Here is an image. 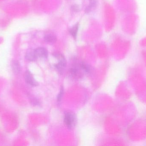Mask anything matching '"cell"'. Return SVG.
Segmentation results:
<instances>
[{
  "label": "cell",
  "mask_w": 146,
  "mask_h": 146,
  "mask_svg": "<svg viewBox=\"0 0 146 146\" xmlns=\"http://www.w3.org/2000/svg\"><path fill=\"white\" fill-rule=\"evenodd\" d=\"M69 74L72 78L78 79L82 78L86 74L82 69L80 62H75L69 70Z\"/></svg>",
  "instance_id": "obj_1"
},
{
  "label": "cell",
  "mask_w": 146,
  "mask_h": 146,
  "mask_svg": "<svg viewBox=\"0 0 146 146\" xmlns=\"http://www.w3.org/2000/svg\"><path fill=\"white\" fill-rule=\"evenodd\" d=\"M64 122L68 129H72L75 127L77 122L76 115L72 111L66 112L64 116Z\"/></svg>",
  "instance_id": "obj_2"
},
{
  "label": "cell",
  "mask_w": 146,
  "mask_h": 146,
  "mask_svg": "<svg viewBox=\"0 0 146 146\" xmlns=\"http://www.w3.org/2000/svg\"><path fill=\"white\" fill-rule=\"evenodd\" d=\"M53 55L58 61V63L54 65V67L60 73L62 74L66 67L67 62L66 58L61 53H54Z\"/></svg>",
  "instance_id": "obj_3"
},
{
  "label": "cell",
  "mask_w": 146,
  "mask_h": 146,
  "mask_svg": "<svg viewBox=\"0 0 146 146\" xmlns=\"http://www.w3.org/2000/svg\"><path fill=\"white\" fill-rule=\"evenodd\" d=\"M25 80L27 84L32 87H36L38 86L37 81L35 79L32 74L29 70H27L25 73Z\"/></svg>",
  "instance_id": "obj_4"
},
{
  "label": "cell",
  "mask_w": 146,
  "mask_h": 146,
  "mask_svg": "<svg viewBox=\"0 0 146 146\" xmlns=\"http://www.w3.org/2000/svg\"><path fill=\"white\" fill-rule=\"evenodd\" d=\"M25 57L27 60L30 61H34L37 59L38 57L36 54L35 49H29L26 53Z\"/></svg>",
  "instance_id": "obj_5"
},
{
  "label": "cell",
  "mask_w": 146,
  "mask_h": 146,
  "mask_svg": "<svg viewBox=\"0 0 146 146\" xmlns=\"http://www.w3.org/2000/svg\"><path fill=\"white\" fill-rule=\"evenodd\" d=\"M36 54L38 57L47 58L48 55V50L44 47H38L35 49Z\"/></svg>",
  "instance_id": "obj_6"
},
{
  "label": "cell",
  "mask_w": 146,
  "mask_h": 146,
  "mask_svg": "<svg viewBox=\"0 0 146 146\" xmlns=\"http://www.w3.org/2000/svg\"><path fill=\"white\" fill-rule=\"evenodd\" d=\"M44 41L48 43H54L56 41V37L55 35L50 33L45 34L44 36Z\"/></svg>",
  "instance_id": "obj_7"
},
{
  "label": "cell",
  "mask_w": 146,
  "mask_h": 146,
  "mask_svg": "<svg viewBox=\"0 0 146 146\" xmlns=\"http://www.w3.org/2000/svg\"><path fill=\"white\" fill-rule=\"evenodd\" d=\"M12 67L13 71L15 74L19 73L21 71V66L18 61H13L12 63Z\"/></svg>",
  "instance_id": "obj_8"
},
{
  "label": "cell",
  "mask_w": 146,
  "mask_h": 146,
  "mask_svg": "<svg viewBox=\"0 0 146 146\" xmlns=\"http://www.w3.org/2000/svg\"><path fill=\"white\" fill-rule=\"evenodd\" d=\"M78 29H79V24L76 23L69 30V33L74 39L76 38Z\"/></svg>",
  "instance_id": "obj_9"
},
{
  "label": "cell",
  "mask_w": 146,
  "mask_h": 146,
  "mask_svg": "<svg viewBox=\"0 0 146 146\" xmlns=\"http://www.w3.org/2000/svg\"><path fill=\"white\" fill-rule=\"evenodd\" d=\"M89 4L86 8L85 12L87 13H90L93 9H94L97 5V1L96 0H89Z\"/></svg>",
  "instance_id": "obj_10"
},
{
  "label": "cell",
  "mask_w": 146,
  "mask_h": 146,
  "mask_svg": "<svg viewBox=\"0 0 146 146\" xmlns=\"http://www.w3.org/2000/svg\"><path fill=\"white\" fill-rule=\"evenodd\" d=\"M64 91L63 87H61L60 89L59 93H58V95H57V100L58 102H60L61 101L62 97L63 96V94H64Z\"/></svg>",
  "instance_id": "obj_11"
},
{
  "label": "cell",
  "mask_w": 146,
  "mask_h": 146,
  "mask_svg": "<svg viewBox=\"0 0 146 146\" xmlns=\"http://www.w3.org/2000/svg\"><path fill=\"white\" fill-rule=\"evenodd\" d=\"M31 102L32 104L34 105H40L39 101L36 98L31 97Z\"/></svg>",
  "instance_id": "obj_12"
},
{
  "label": "cell",
  "mask_w": 146,
  "mask_h": 146,
  "mask_svg": "<svg viewBox=\"0 0 146 146\" xmlns=\"http://www.w3.org/2000/svg\"><path fill=\"white\" fill-rule=\"evenodd\" d=\"M72 10L74 12H77L79 11L80 10V7H79V6L76 4H74L71 7Z\"/></svg>",
  "instance_id": "obj_13"
}]
</instances>
